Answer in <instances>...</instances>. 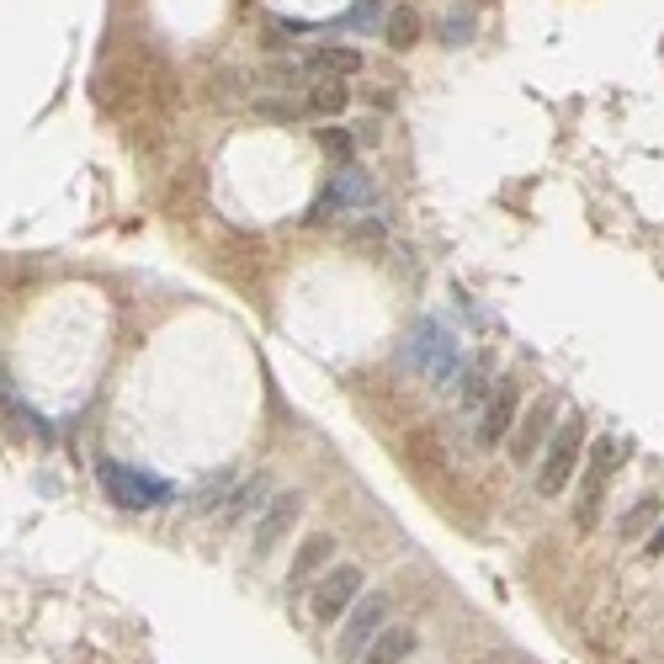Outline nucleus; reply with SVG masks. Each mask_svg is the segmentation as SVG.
<instances>
[{"label": "nucleus", "instance_id": "23", "mask_svg": "<svg viewBox=\"0 0 664 664\" xmlns=\"http://www.w3.org/2000/svg\"><path fill=\"white\" fill-rule=\"evenodd\" d=\"M643 559H664V526H654V537L643 542Z\"/></svg>", "mask_w": 664, "mask_h": 664}, {"label": "nucleus", "instance_id": "1", "mask_svg": "<svg viewBox=\"0 0 664 664\" xmlns=\"http://www.w3.org/2000/svg\"><path fill=\"white\" fill-rule=\"evenodd\" d=\"M585 431H591V420L585 415H563L553 425V436H548V447H542V468H537V494H563L569 490V479H574V468H580V457H585Z\"/></svg>", "mask_w": 664, "mask_h": 664}, {"label": "nucleus", "instance_id": "6", "mask_svg": "<svg viewBox=\"0 0 664 664\" xmlns=\"http://www.w3.org/2000/svg\"><path fill=\"white\" fill-rule=\"evenodd\" d=\"M553 425H559V404H553L548 393H542V399H531V404H526L522 415H516V425H511V436H505V442H511V457H516V462H531V457H537L542 447H548Z\"/></svg>", "mask_w": 664, "mask_h": 664}, {"label": "nucleus", "instance_id": "10", "mask_svg": "<svg viewBox=\"0 0 664 664\" xmlns=\"http://www.w3.org/2000/svg\"><path fill=\"white\" fill-rule=\"evenodd\" d=\"M304 516V494H277L266 511H261V522H255V537H250V559L266 563L272 559V548H277L282 537H287V526Z\"/></svg>", "mask_w": 664, "mask_h": 664}, {"label": "nucleus", "instance_id": "14", "mask_svg": "<svg viewBox=\"0 0 664 664\" xmlns=\"http://www.w3.org/2000/svg\"><path fill=\"white\" fill-rule=\"evenodd\" d=\"M309 75H330V80H341V75H356L362 70V54L356 48H346V43H324V48H314L309 59H298Z\"/></svg>", "mask_w": 664, "mask_h": 664}, {"label": "nucleus", "instance_id": "9", "mask_svg": "<svg viewBox=\"0 0 664 664\" xmlns=\"http://www.w3.org/2000/svg\"><path fill=\"white\" fill-rule=\"evenodd\" d=\"M516 415H522V383H516V378H494L490 399H484V410H479V442H484V447H500V442L511 436Z\"/></svg>", "mask_w": 664, "mask_h": 664}, {"label": "nucleus", "instance_id": "4", "mask_svg": "<svg viewBox=\"0 0 664 664\" xmlns=\"http://www.w3.org/2000/svg\"><path fill=\"white\" fill-rule=\"evenodd\" d=\"M410 362H415L436 388H447V383H457V373H462V346H457L442 324H420L415 341H410Z\"/></svg>", "mask_w": 664, "mask_h": 664}, {"label": "nucleus", "instance_id": "21", "mask_svg": "<svg viewBox=\"0 0 664 664\" xmlns=\"http://www.w3.org/2000/svg\"><path fill=\"white\" fill-rule=\"evenodd\" d=\"M319 144H324L330 154H341V160H351V134H346V128H324V134H319Z\"/></svg>", "mask_w": 664, "mask_h": 664}, {"label": "nucleus", "instance_id": "3", "mask_svg": "<svg viewBox=\"0 0 664 664\" xmlns=\"http://www.w3.org/2000/svg\"><path fill=\"white\" fill-rule=\"evenodd\" d=\"M96 468H102L106 494H112L123 511H149V505H165L175 494L165 479H154V473H144V468H123V462H112V457H102Z\"/></svg>", "mask_w": 664, "mask_h": 664}, {"label": "nucleus", "instance_id": "18", "mask_svg": "<svg viewBox=\"0 0 664 664\" xmlns=\"http://www.w3.org/2000/svg\"><path fill=\"white\" fill-rule=\"evenodd\" d=\"M660 500H654V494H649V500H638V505H632L628 511V522H622V537H638V531H649V526L660 522Z\"/></svg>", "mask_w": 664, "mask_h": 664}, {"label": "nucleus", "instance_id": "16", "mask_svg": "<svg viewBox=\"0 0 664 664\" xmlns=\"http://www.w3.org/2000/svg\"><path fill=\"white\" fill-rule=\"evenodd\" d=\"M383 43L388 48H415L420 43V11L415 5H393L383 16Z\"/></svg>", "mask_w": 664, "mask_h": 664}, {"label": "nucleus", "instance_id": "7", "mask_svg": "<svg viewBox=\"0 0 664 664\" xmlns=\"http://www.w3.org/2000/svg\"><path fill=\"white\" fill-rule=\"evenodd\" d=\"M362 585H367V580H362L356 563H335V569L314 585V600H309V606H314V622H324V628L341 622V617L351 611V600L362 595Z\"/></svg>", "mask_w": 664, "mask_h": 664}, {"label": "nucleus", "instance_id": "8", "mask_svg": "<svg viewBox=\"0 0 664 664\" xmlns=\"http://www.w3.org/2000/svg\"><path fill=\"white\" fill-rule=\"evenodd\" d=\"M622 457H628V447L617 436H600L595 442V457H591V468H585V490H580V511H574V522L585 526V531L595 526V505H600V494H606V484H611V473H617Z\"/></svg>", "mask_w": 664, "mask_h": 664}, {"label": "nucleus", "instance_id": "17", "mask_svg": "<svg viewBox=\"0 0 664 664\" xmlns=\"http://www.w3.org/2000/svg\"><path fill=\"white\" fill-rule=\"evenodd\" d=\"M346 106H351V85H341V80H324V85H314L304 96V112H314V117H341Z\"/></svg>", "mask_w": 664, "mask_h": 664}, {"label": "nucleus", "instance_id": "20", "mask_svg": "<svg viewBox=\"0 0 664 664\" xmlns=\"http://www.w3.org/2000/svg\"><path fill=\"white\" fill-rule=\"evenodd\" d=\"M229 479H234V473H218V479H208V484L197 490V511H213V505H218V494L229 490Z\"/></svg>", "mask_w": 664, "mask_h": 664}, {"label": "nucleus", "instance_id": "15", "mask_svg": "<svg viewBox=\"0 0 664 664\" xmlns=\"http://www.w3.org/2000/svg\"><path fill=\"white\" fill-rule=\"evenodd\" d=\"M266 490H272V484H266V473H255V479H245L240 490H234L229 500H224V505H218V511H224V526L245 522L250 511H261V505H266Z\"/></svg>", "mask_w": 664, "mask_h": 664}, {"label": "nucleus", "instance_id": "13", "mask_svg": "<svg viewBox=\"0 0 664 664\" xmlns=\"http://www.w3.org/2000/svg\"><path fill=\"white\" fill-rule=\"evenodd\" d=\"M490 388H494V362L490 356H473L468 373H457V404H462V410H484Z\"/></svg>", "mask_w": 664, "mask_h": 664}, {"label": "nucleus", "instance_id": "2", "mask_svg": "<svg viewBox=\"0 0 664 664\" xmlns=\"http://www.w3.org/2000/svg\"><path fill=\"white\" fill-rule=\"evenodd\" d=\"M388 611H393V595H388V591H362V595H356V600H351V611H346V622H341V638H335V654H341L346 664L362 660V654H367V643L388 628Z\"/></svg>", "mask_w": 664, "mask_h": 664}, {"label": "nucleus", "instance_id": "5", "mask_svg": "<svg viewBox=\"0 0 664 664\" xmlns=\"http://www.w3.org/2000/svg\"><path fill=\"white\" fill-rule=\"evenodd\" d=\"M373 208V181L356 171V165H341L335 181L319 192V203L304 213V224H330V218H341V213H367Z\"/></svg>", "mask_w": 664, "mask_h": 664}, {"label": "nucleus", "instance_id": "11", "mask_svg": "<svg viewBox=\"0 0 664 664\" xmlns=\"http://www.w3.org/2000/svg\"><path fill=\"white\" fill-rule=\"evenodd\" d=\"M330 553H335V537L330 531H314L298 553H293V569H287V591H304L309 580H314L319 569L330 563Z\"/></svg>", "mask_w": 664, "mask_h": 664}, {"label": "nucleus", "instance_id": "12", "mask_svg": "<svg viewBox=\"0 0 664 664\" xmlns=\"http://www.w3.org/2000/svg\"><path fill=\"white\" fill-rule=\"evenodd\" d=\"M415 643H420L415 628H383L373 643H367V654H362L356 664H404L410 654H415Z\"/></svg>", "mask_w": 664, "mask_h": 664}, {"label": "nucleus", "instance_id": "19", "mask_svg": "<svg viewBox=\"0 0 664 664\" xmlns=\"http://www.w3.org/2000/svg\"><path fill=\"white\" fill-rule=\"evenodd\" d=\"M346 234H351V240H383V234H388L383 213H367V218H362V224H351Z\"/></svg>", "mask_w": 664, "mask_h": 664}, {"label": "nucleus", "instance_id": "22", "mask_svg": "<svg viewBox=\"0 0 664 664\" xmlns=\"http://www.w3.org/2000/svg\"><path fill=\"white\" fill-rule=\"evenodd\" d=\"M378 11H383V0H356V11L346 16V27H367Z\"/></svg>", "mask_w": 664, "mask_h": 664}]
</instances>
